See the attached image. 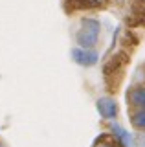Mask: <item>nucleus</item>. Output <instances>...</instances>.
<instances>
[{"label":"nucleus","mask_w":145,"mask_h":147,"mask_svg":"<svg viewBox=\"0 0 145 147\" xmlns=\"http://www.w3.org/2000/svg\"><path fill=\"white\" fill-rule=\"evenodd\" d=\"M0 147H7V145H6V144H4V142H2V140H0Z\"/></svg>","instance_id":"1a4fd4ad"},{"label":"nucleus","mask_w":145,"mask_h":147,"mask_svg":"<svg viewBox=\"0 0 145 147\" xmlns=\"http://www.w3.org/2000/svg\"><path fill=\"white\" fill-rule=\"evenodd\" d=\"M130 127L136 132H145V110H127Z\"/></svg>","instance_id":"423d86ee"},{"label":"nucleus","mask_w":145,"mask_h":147,"mask_svg":"<svg viewBox=\"0 0 145 147\" xmlns=\"http://www.w3.org/2000/svg\"><path fill=\"white\" fill-rule=\"evenodd\" d=\"M72 57H74L75 63L83 64V66H92V64L97 63V50H85L75 46L72 50Z\"/></svg>","instance_id":"20e7f679"},{"label":"nucleus","mask_w":145,"mask_h":147,"mask_svg":"<svg viewBox=\"0 0 145 147\" xmlns=\"http://www.w3.org/2000/svg\"><path fill=\"white\" fill-rule=\"evenodd\" d=\"M134 147H145V132H136Z\"/></svg>","instance_id":"0eeeda50"},{"label":"nucleus","mask_w":145,"mask_h":147,"mask_svg":"<svg viewBox=\"0 0 145 147\" xmlns=\"http://www.w3.org/2000/svg\"><path fill=\"white\" fill-rule=\"evenodd\" d=\"M97 110L105 119H116L117 112H119L117 103L112 96H103V98H99L97 99Z\"/></svg>","instance_id":"7ed1b4c3"},{"label":"nucleus","mask_w":145,"mask_h":147,"mask_svg":"<svg viewBox=\"0 0 145 147\" xmlns=\"http://www.w3.org/2000/svg\"><path fill=\"white\" fill-rule=\"evenodd\" d=\"M92 147H125V145H123V142H121L116 134H112V132H105V134H101L96 142H94Z\"/></svg>","instance_id":"39448f33"},{"label":"nucleus","mask_w":145,"mask_h":147,"mask_svg":"<svg viewBox=\"0 0 145 147\" xmlns=\"http://www.w3.org/2000/svg\"><path fill=\"white\" fill-rule=\"evenodd\" d=\"M127 110H145V83H132L125 92Z\"/></svg>","instance_id":"f03ea898"},{"label":"nucleus","mask_w":145,"mask_h":147,"mask_svg":"<svg viewBox=\"0 0 145 147\" xmlns=\"http://www.w3.org/2000/svg\"><path fill=\"white\" fill-rule=\"evenodd\" d=\"M101 39V22L94 17H81L75 31V46L85 50H97Z\"/></svg>","instance_id":"f257e3e1"},{"label":"nucleus","mask_w":145,"mask_h":147,"mask_svg":"<svg viewBox=\"0 0 145 147\" xmlns=\"http://www.w3.org/2000/svg\"><path fill=\"white\" fill-rule=\"evenodd\" d=\"M134 2H138V4H142V6H145V0H134Z\"/></svg>","instance_id":"6e6552de"}]
</instances>
